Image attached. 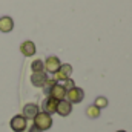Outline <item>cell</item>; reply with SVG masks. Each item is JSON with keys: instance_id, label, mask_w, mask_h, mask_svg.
<instances>
[{"instance_id": "6da1fadb", "label": "cell", "mask_w": 132, "mask_h": 132, "mask_svg": "<svg viewBox=\"0 0 132 132\" xmlns=\"http://www.w3.org/2000/svg\"><path fill=\"white\" fill-rule=\"evenodd\" d=\"M34 125L37 126V129L40 132L48 131V129H51V126H52V118H51V115L46 114V112H38V114L34 117Z\"/></svg>"}, {"instance_id": "7a4b0ae2", "label": "cell", "mask_w": 132, "mask_h": 132, "mask_svg": "<svg viewBox=\"0 0 132 132\" xmlns=\"http://www.w3.org/2000/svg\"><path fill=\"white\" fill-rule=\"evenodd\" d=\"M71 74H72V66L68 65V63H65V65H62L60 68H59V71L57 72H54L52 75V78L59 83V81H65V80H68V78H71Z\"/></svg>"}, {"instance_id": "3957f363", "label": "cell", "mask_w": 132, "mask_h": 132, "mask_svg": "<svg viewBox=\"0 0 132 132\" xmlns=\"http://www.w3.org/2000/svg\"><path fill=\"white\" fill-rule=\"evenodd\" d=\"M71 104L72 103H81L83 98H85V92H83V89L81 88H72V89H69V91H66V97H65Z\"/></svg>"}, {"instance_id": "277c9868", "label": "cell", "mask_w": 132, "mask_h": 132, "mask_svg": "<svg viewBox=\"0 0 132 132\" xmlns=\"http://www.w3.org/2000/svg\"><path fill=\"white\" fill-rule=\"evenodd\" d=\"M9 125H11V129L14 132H23V131H26V128H28V120L23 115H15V117L11 118Z\"/></svg>"}, {"instance_id": "5b68a950", "label": "cell", "mask_w": 132, "mask_h": 132, "mask_svg": "<svg viewBox=\"0 0 132 132\" xmlns=\"http://www.w3.org/2000/svg\"><path fill=\"white\" fill-rule=\"evenodd\" d=\"M43 65H45V71H46V72L54 74V72H57L59 68L62 66V62H60L59 57H55V55H49V57L43 62Z\"/></svg>"}, {"instance_id": "8992f818", "label": "cell", "mask_w": 132, "mask_h": 132, "mask_svg": "<svg viewBox=\"0 0 132 132\" xmlns=\"http://www.w3.org/2000/svg\"><path fill=\"white\" fill-rule=\"evenodd\" d=\"M48 95H49V97H52V98H55L57 101H60V100H63L66 97V89L63 88V85L55 83V85L49 89Z\"/></svg>"}, {"instance_id": "52a82bcc", "label": "cell", "mask_w": 132, "mask_h": 132, "mask_svg": "<svg viewBox=\"0 0 132 132\" xmlns=\"http://www.w3.org/2000/svg\"><path fill=\"white\" fill-rule=\"evenodd\" d=\"M48 74L43 71V72H32V75H31V83H32V86L35 88H43L45 86V83L48 81Z\"/></svg>"}, {"instance_id": "ba28073f", "label": "cell", "mask_w": 132, "mask_h": 132, "mask_svg": "<svg viewBox=\"0 0 132 132\" xmlns=\"http://www.w3.org/2000/svg\"><path fill=\"white\" fill-rule=\"evenodd\" d=\"M59 115H62V117H68L71 112H72V104L68 101L66 98L60 100L59 103H57V111H55Z\"/></svg>"}, {"instance_id": "9c48e42d", "label": "cell", "mask_w": 132, "mask_h": 132, "mask_svg": "<svg viewBox=\"0 0 132 132\" xmlns=\"http://www.w3.org/2000/svg\"><path fill=\"white\" fill-rule=\"evenodd\" d=\"M40 111H38V104L37 103H28V104H25V108H23V117L26 118V120H34V117L38 114Z\"/></svg>"}, {"instance_id": "30bf717a", "label": "cell", "mask_w": 132, "mask_h": 132, "mask_svg": "<svg viewBox=\"0 0 132 132\" xmlns=\"http://www.w3.org/2000/svg\"><path fill=\"white\" fill-rule=\"evenodd\" d=\"M57 100L52 98V97H46L45 98V101H43V112H46V114H55V111H57Z\"/></svg>"}, {"instance_id": "8fae6325", "label": "cell", "mask_w": 132, "mask_h": 132, "mask_svg": "<svg viewBox=\"0 0 132 132\" xmlns=\"http://www.w3.org/2000/svg\"><path fill=\"white\" fill-rule=\"evenodd\" d=\"M20 52H22L25 57H32L34 54H35V45H34V42H31V40L23 42V43L20 45Z\"/></svg>"}, {"instance_id": "7c38bea8", "label": "cell", "mask_w": 132, "mask_h": 132, "mask_svg": "<svg viewBox=\"0 0 132 132\" xmlns=\"http://www.w3.org/2000/svg\"><path fill=\"white\" fill-rule=\"evenodd\" d=\"M14 29V20L9 15L0 17V31L2 32H11Z\"/></svg>"}, {"instance_id": "4fadbf2b", "label": "cell", "mask_w": 132, "mask_h": 132, "mask_svg": "<svg viewBox=\"0 0 132 132\" xmlns=\"http://www.w3.org/2000/svg\"><path fill=\"white\" fill-rule=\"evenodd\" d=\"M86 115L89 117V118H97L100 115V109L97 108V106H88V109H86Z\"/></svg>"}, {"instance_id": "5bb4252c", "label": "cell", "mask_w": 132, "mask_h": 132, "mask_svg": "<svg viewBox=\"0 0 132 132\" xmlns=\"http://www.w3.org/2000/svg\"><path fill=\"white\" fill-rule=\"evenodd\" d=\"M31 71L32 72H43L45 71V65L42 60H34L31 63Z\"/></svg>"}, {"instance_id": "9a60e30c", "label": "cell", "mask_w": 132, "mask_h": 132, "mask_svg": "<svg viewBox=\"0 0 132 132\" xmlns=\"http://www.w3.org/2000/svg\"><path fill=\"white\" fill-rule=\"evenodd\" d=\"M94 106H97L98 109L106 108V106H108V98H106V97H97V98H95V103H94Z\"/></svg>"}, {"instance_id": "2e32d148", "label": "cell", "mask_w": 132, "mask_h": 132, "mask_svg": "<svg viewBox=\"0 0 132 132\" xmlns=\"http://www.w3.org/2000/svg\"><path fill=\"white\" fill-rule=\"evenodd\" d=\"M55 83H57V81H55L54 78H48V81H46V83H45V86H43V88H45V92L48 94V92H49V89H51Z\"/></svg>"}, {"instance_id": "e0dca14e", "label": "cell", "mask_w": 132, "mask_h": 132, "mask_svg": "<svg viewBox=\"0 0 132 132\" xmlns=\"http://www.w3.org/2000/svg\"><path fill=\"white\" fill-rule=\"evenodd\" d=\"M63 88H65L66 91H69V89L75 88V83H74V80H72V78H68V80H65V83H63Z\"/></svg>"}, {"instance_id": "ac0fdd59", "label": "cell", "mask_w": 132, "mask_h": 132, "mask_svg": "<svg viewBox=\"0 0 132 132\" xmlns=\"http://www.w3.org/2000/svg\"><path fill=\"white\" fill-rule=\"evenodd\" d=\"M29 132H40V131L37 129V126H35V125H34V123H32V125L29 126Z\"/></svg>"}, {"instance_id": "d6986e66", "label": "cell", "mask_w": 132, "mask_h": 132, "mask_svg": "<svg viewBox=\"0 0 132 132\" xmlns=\"http://www.w3.org/2000/svg\"><path fill=\"white\" fill-rule=\"evenodd\" d=\"M117 132H126V131H117Z\"/></svg>"}]
</instances>
